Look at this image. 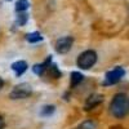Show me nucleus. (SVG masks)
Here are the masks:
<instances>
[{
  "instance_id": "obj_18",
  "label": "nucleus",
  "mask_w": 129,
  "mask_h": 129,
  "mask_svg": "<svg viewBox=\"0 0 129 129\" xmlns=\"http://www.w3.org/2000/svg\"><path fill=\"white\" fill-rule=\"evenodd\" d=\"M3 87H4V81H3V79L0 78V90L3 89Z\"/></svg>"
},
{
  "instance_id": "obj_5",
  "label": "nucleus",
  "mask_w": 129,
  "mask_h": 129,
  "mask_svg": "<svg viewBox=\"0 0 129 129\" xmlns=\"http://www.w3.org/2000/svg\"><path fill=\"white\" fill-rule=\"evenodd\" d=\"M72 43H74L72 36L59 38L54 44V49H56L57 53H59V54H66L67 52H70V49L72 47Z\"/></svg>"
},
{
  "instance_id": "obj_19",
  "label": "nucleus",
  "mask_w": 129,
  "mask_h": 129,
  "mask_svg": "<svg viewBox=\"0 0 129 129\" xmlns=\"http://www.w3.org/2000/svg\"><path fill=\"white\" fill-rule=\"evenodd\" d=\"M7 2H10V0H7Z\"/></svg>"
},
{
  "instance_id": "obj_17",
  "label": "nucleus",
  "mask_w": 129,
  "mask_h": 129,
  "mask_svg": "<svg viewBox=\"0 0 129 129\" xmlns=\"http://www.w3.org/2000/svg\"><path fill=\"white\" fill-rule=\"evenodd\" d=\"M110 129H125V128H123L120 125H112V126H110Z\"/></svg>"
},
{
  "instance_id": "obj_1",
  "label": "nucleus",
  "mask_w": 129,
  "mask_h": 129,
  "mask_svg": "<svg viewBox=\"0 0 129 129\" xmlns=\"http://www.w3.org/2000/svg\"><path fill=\"white\" fill-rule=\"evenodd\" d=\"M129 111V98L124 93H117L110 103V112L116 119H123Z\"/></svg>"
},
{
  "instance_id": "obj_12",
  "label": "nucleus",
  "mask_w": 129,
  "mask_h": 129,
  "mask_svg": "<svg viewBox=\"0 0 129 129\" xmlns=\"http://www.w3.org/2000/svg\"><path fill=\"white\" fill-rule=\"evenodd\" d=\"M30 7V3L28 0H18L16 3V12L19 13V12H26Z\"/></svg>"
},
{
  "instance_id": "obj_7",
  "label": "nucleus",
  "mask_w": 129,
  "mask_h": 129,
  "mask_svg": "<svg viewBox=\"0 0 129 129\" xmlns=\"http://www.w3.org/2000/svg\"><path fill=\"white\" fill-rule=\"evenodd\" d=\"M10 69H12V71L16 74L17 78H21L22 75L26 72V70L28 69V64L26 61L23 59H19V61H16L12 63V66H10Z\"/></svg>"
},
{
  "instance_id": "obj_8",
  "label": "nucleus",
  "mask_w": 129,
  "mask_h": 129,
  "mask_svg": "<svg viewBox=\"0 0 129 129\" xmlns=\"http://www.w3.org/2000/svg\"><path fill=\"white\" fill-rule=\"evenodd\" d=\"M84 75L79 71H72L70 75V88H75L84 80Z\"/></svg>"
},
{
  "instance_id": "obj_11",
  "label": "nucleus",
  "mask_w": 129,
  "mask_h": 129,
  "mask_svg": "<svg viewBox=\"0 0 129 129\" xmlns=\"http://www.w3.org/2000/svg\"><path fill=\"white\" fill-rule=\"evenodd\" d=\"M76 129H98V123L93 119H88L84 120Z\"/></svg>"
},
{
  "instance_id": "obj_13",
  "label": "nucleus",
  "mask_w": 129,
  "mask_h": 129,
  "mask_svg": "<svg viewBox=\"0 0 129 129\" xmlns=\"http://www.w3.org/2000/svg\"><path fill=\"white\" fill-rule=\"evenodd\" d=\"M28 21V14L27 12H19L17 14V18H16V23L18 26H25Z\"/></svg>"
},
{
  "instance_id": "obj_2",
  "label": "nucleus",
  "mask_w": 129,
  "mask_h": 129,
  "mask_svg": "<svg viewBox=\"0 0 129 129\" xmlns=\"http://www.w3.org/2000/svg\"><path fill=\"white\" fill-rule=\"evenodd\" d=\"M95 62H97V53L92 49H88L79 54L76 64L81 70H89L90 67H93L95 64Z\"/></svg>"
},
{
  "instance_id": "obj_3",
  "label": "nucleus",
  "mask_w": 129,
  "mask_h": 129,
  "mask_svg": "<svg viewBox=\"0 0 129 129\" xmlns=\"http://www.w3.org/2000/svg\"><path fill=\"white\" fill-rule=\"evenodd\" d=\"M32 93V87L28 83H21L12 89V92L9 93V98L10 100H25L28 98Z\"/></svg>"
},
{
  "instance_id": "obj_10",
  "label": "nucleus",
  "mask_w": 129,
  "mask_h": 129,
  "mask_svg": "<svg viewBox=\"0 0 129 129\" xmlns=\"http://www.w3.org/2000/svg\"><path fill=\"white\" fill-rule=\"evenodd\" d=\"M26 40L28 43H31V44H35V43H39V41H43V35L40 34L39 31H34V32H30V34H27L26 36Z\"/></svg>"
},
{
  "instance_id": "obj_16",
  "label": "nucleus",
  "mask_w": 129,
  "mask_h": 129,
  "mask_svg": "<svg viewBox=\"0 0 129 129\" xmlns=\"http://www.w3.org/2000/svg\"><path fill=\"white\" fill-rule=\"evenodd\" d=\"M4 126H5L4 119H3V116H0V129H4Z\"/></svg>"
},
{
  "instance_id": "obj_14",
  "label": "nucleus",
  "mask_w": 129,
  "mask_h": 129,
  "mask_svg": "<svg viewBox=\"0 0 129 129\" xmlns=\"http://www.w3.org/2000/svg\"><path fill=\"white\" fill-rule=\"evenodd\" d=\"M48 71H49V74H50V76L54 78V79H59V78L62 76V72L58 70V67H57L56 63H52L50 66H49V69H48Z\"/></svg>"
},
{
  "instance_id": "obj_9",
  "label": "nucleus",
  "mask_w": 129,
  "mask_h": 129,
  "mask_svg": "<svg viewBox=\"0 0 129 129\" xmlns=\"http://www.w3.org/2000/svg\"><path fill=\"white\" fill-rule=\"evenodd\" d=\"M56 112V107L53 106V105H44L40 109V116L41 117H49V116H52L53 114Z\"/></svg>"
},
{
  "instance_id": "obj_15",
  "label": "nucleus",
  "mask_w": 129,
  "mask_h": 129,
  "mask_svg": "<svg viewBox=\"0 0 129 129\" xmlns=\"http://www.w3.org/2000/svg\"><path fill=\"white\" fill-rule=\"evenodd\" d=\"M32 71H34V74L38 75V76H43L47 71V67L44 66V63H36L32 66Z\"/></svg>"
},
{
  "instance_id": "obj_6",
  "label": "nucleus",
  "mask_w": 129,
  "mask_h": 129,
  "mask_svg": "<svg viewBox=\"0 0 129 129\" xmlns=\"http://www.w3.org/2000/svg\"><path fill=\"white\" fill-rule=\"evenodd\" d=\"M105 100V97L102 94H98V93H93L90 94L87 100H85V103H84V110L85 111H90L93 109H95L97 106H100Z\"/></svg>"
},
{
  "instance_id": "obj_4",
  "label": "nucleus",
  "mask_w": 129,
  "mask_h": 129,
  "mask_svg": "<svg viewBox=\"0 0 129 129\" xmlns=\"http://www.w3.org/2000/svg\"><path fill=\"white\" fill-rule=\"evenodd\" d=\"M125 75V70L123 67H115L110 71H107L106 75H105V80L102 81V85L105 87H109V85H114V84H117Z\"/></svg>"
}]
</instances>
